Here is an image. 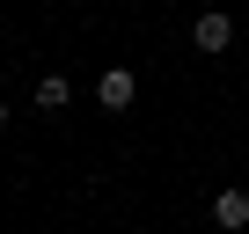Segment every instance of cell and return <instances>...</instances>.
Wrapping results in <instances>:
<instances>
[{"mask_svg":"<svg viewBox=\"0 0 249 234\" xmlns=\"http://www.w3.org/2000/svg\"><path fill=\"white\" fill-rule=\"evenodd\" d=\"M132 95H140V73L132 66H103L95 73V102L103 110H132Z\"/></svg>","mask_w":249,"mask_h":234,"instance_id":"6da1fadb","label":"cell"},{"mask_svg":"<svg viewBox=\"0 0 249 234\" xmlns=\"http://www.w3.org/2000/svg\"><path fill=\"white\" fill-rule=\"evenodd\" d=\"M191 44H198V51H227V44H234V22H227L220 8H205V15L191 22Z\"/></svg>","mask_w":249,"mask_h":234,"instance_id":"7a4b0ae2","label":"cell"},{"mask_svg":"<svg viewBox=\"0 0 249 234\" xmlns=\"http://www.w3.org/2000/svg\"><path fill=\"white\" fill-rule=\"evenodd\" d=\"M213 227L242 234V227H249V190H234V183H227V190H213Z\"/></svg>","mask_w":249,"mask_h":234,"instance_id":"3957f363","label":"cell"},{"mask_svg":"<svg viewBox=\"0 0 249 234\" xmlns=\"http://www.w3.org/2000/svg\"><path fill=\"white\" fill-rule=\"evenodd\" d=\"M66 102H73L66 73H44V81H37V110H66Z\"/></svg>","mask_w":249,"mask_h":234,"instance_id":"277c9868","label":"cell"},{"mask_svg":"<svg viewBox=\"0 0 249 234\" xmlns=\"http://www.w3.org/2000/svg\"><path fill=\"white\" fill-rule=\"evenodd\" d=\"M0 125H8V102H0Z\"/></svg>","mask_w":249,"mask_h":234,"instance_id":"5b68a950","label":"cell"}]
</instances>
